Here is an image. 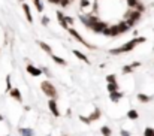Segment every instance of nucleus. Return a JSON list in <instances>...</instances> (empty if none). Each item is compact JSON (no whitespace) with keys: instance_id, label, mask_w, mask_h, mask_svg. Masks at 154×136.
<instances>
[{"instance_id":"f257e3e1","label":"nucleus","mask_w":154,"mask_h":136,"mask_svg":"<svg viewBox=\"0 0 154 136\" xmlns=\"http://www.w3.org/2000/svg\"><path fill=\"white\" fill-rule=\"evenodd\" d=\"M147 40V38H135V39H130L127 44L121 45V46H118V48H114V49H111L109 53L112 54V55H118V54H124V53H130L132 49H135L136 46H138L139 44H144V42Z\"/></svg>"},{"instance_id":"f03ea898","label":"nucleus","mask_w":154,"mask_h":136,"mask_svg":"<svg viewBox=\"0 0 154 136\" xmlns=\"http://www.w3.org/2000/svg\"><path fill=\"white\" fill-rule=\"evenodd\" d=\"M40 90L44 91V94L49 99H55L57 97V90L55 87L51 84V81H42L40 82Z\"/></svg>"},{"instance_id":"7ed1b4c3","label":"nucleus","mask_w":154,"mask_h":136,"mask_svg":"<svg viewBox=\"0 0 154 136\" xmlns=\"http://www.w3.org/2000/svg\"><path fill=\"white\" fill-rule=\"evenodd\" d=\"M102 117V112H100V109L99 108H94L93 109V112L88 115V117H84V115H79V120L84 123V124H90L93 121H97L99 118Z\"/></svg>"},{"instance_id":"20e7f679","label":"nucleus","mask_w":154,"mask_h":136,"mask_svg":"<svg viewBox=\"0 0 154 136\" xmlns=\"http://www.w3.org/2000/svg\"><path fill=\"white\" fill-rule=\"evenodd\" d=\"M67 31H69V35H70L72 38H75V39H76V40H78V42H79V44H82L84 46H87V48H91V49H93V48H94V46H93L91 44H88V42H87V40H84V39H82V36H81V35H79V33H78V31H76V30H75L73 27H69V29H67Z\"/></svg>"},{"instance_id":"39448f33","label":"nucleus","mask_w":154,"mask_h":136,"mask_svg":"<svg viewBox=\"0 0 154 136\" xmlns=\"http://www.w3.org/2000/svg\"><path fill=\"white\" fill-rule=\"evenodd\" d=\"M103 35L108 36V38H115V36H118V35H121L118 24H115V25H108V27L105 29V31H103Z\"/></svg>"},{"instance_id":"423d86ee","label":"nucleus","mask_w":154,"mask_h":136,"mask_svg":"<svg viewBox=\"0 0 154 136\" xmlns=\"http://www.w3.org/2000/svg\"><path fill=\"white\" fill-rule=\"evenodd\" d=\"M25 70H27V73H30L31 76H40L42 73H44V69H40V67H36V66H33L31 63L27 64V67H25Z\"/></svg>"},{"instance_id":"0eeeda50","label":"nucleus","mask_w":154,"mask_h":136,"mask_svg":"<svg viewBox=\"0 0 154 136\" xmlns=\"http://www.w3.org/2000/svg\"><path fill=\"white\" fill-rule=\"evenodd\" d=\"M48 108H49L51 114H53L54 117H60V115H62V114H60V111H58V106H57L55 99H49L48 100Z\"/></svg>"},{"instance_id":"6e6552de","label":"nucleus","mask_w":154,"mask_h":136,"mask_svg":"<svg viewBox=\"0 0 154 136\" xmlns=\"http://www.w3.org/2000/svg\"><path fill=\"white\" fill-rule=\"evenodd\" d=\"M141 16H142V12L141 11H136V9H130L129 12L126 14V18H130V20H133L136 23L141 20Z\"/></svg>"},{"instance_id":"1a4fd4ad","label":"nucleus","mask_w":154,"mask_h":136,"mask_svg":"<svg viewBox=\"0 0 154 136\" xmlns=\"http://www.w3.org/2000/svg\"><path fill=\"white\" fill-rule=\"evenodd\" d=\"M55 15H57V20H58L60 25H62L63 29H66V30L69 29V24H67V23H66V20H64V18H66V15H63V12H62V11H57V12H55Z\"/></svg>"},{"instance_id":"9d476101","label":"nucleus","mask_w":154,"mask_h":136,"mask_svg":"<svg viewBox=\"0 0 154 136\" xmlns=\"http://www.w3.org/2000/svg\"><path fill=\"white\" fill-rule=\"evenodd\" d=\"M141 63L139 62H135V63H130V64H127V66H123V73L127 75V73H132L136 67H139Z\"/></svg>"},{"instance_id":"9b49d317","label":"nucleus","mask_w":154,"mask_h":136,"mask_svg":"<svg viewBox=\"0 0 154 136\" xmlns=\"http://www.w3.org/2000/svg\"><path fill=\"white\" fill-rule=\"evenodd\" d=\"M9 96L12 97V99H15L16 102H20V103H21V102H23V94H21V91L18 90V88H12L11 91H9Z\"/></svg>"},{"instance_id":"f8f14e48","label":"nucleus","mask_w":154,"mask_h":136,"mask_svg":"<svg viewBox=\"0 0 154 136\" xmlns=\"http://www.w3.org/2000/svg\"><path fill=\"white\" fill-rule=\"evenodd\" d=\"M36 44L39 45V48H42V49H44L45 51V53L47 54H49V55H53V48H51L48 44H45V42L44 40H36Z\"/></svg>"},{"instance_id":"ddd939ff","label":"nucleus","mask_w":154,"mask_h":136,"mask_svg":"<svg viewBox=\"0 0 154 136\" xmlns=\"http://www.w3.org/2000/svg\"><path fill=\"white\" fill-rule=\"evenodd\" d=\"M124 94L121 91H112V93H109V99L111 102H114V103H117V102H120V99H121Z\"/></svg>"},{"instance_id":"4468645a","label":"nucleus","mask_w":154,"mask_h":136,"mask_svg":"<svg viewBox=\"0 0 154 136\" xmlns=\"http://www.w3.org/2000/svg\"><path fill=\"white\" fill-rule=\"evenodd\" d=\"M72 53H73V55H75V57H78V58H79V60H81V62H84V63H87V64H90V60H88V58H87V55H84V54L81 53V51H78V49H73V51H72Z\"/></svg>"},{"instance_id":"2eb2a0df","label":"nucleus","mask_w":154,"mask_h":136,"mask_svg":"<svg viewBox=\"0 0 154 136\" xmlns=\"http://www.w3.org/2000/svg\"><path fill=\"white\" fill-rule=\"evenodd\" d=\"M23 11L25 14V18H27L29 23H33V16H31V12H30V8L27 3H23Z\"/></svg>"},{"instance_id":"dca6fc26","label":"nucleus","mask_w":154,"mask_h":136,"mask_svg":"<svg viewBox=\"0 0 154 136\" xmlns=\"http://www.w3.org/2000/svg\"><path fill=\"white\" fill-rule=\"evenodd\" d=\"M21 136H35V130L33 129H29V127H21L18 130Z\"/></svg>"},{"instance_id":"f3484780","label":"nucleus","mask_w":154,"mask_h":136,"mask_svg":"<svg viewBox=\"0 0 154 136\" xmlns=\"http://www.w3.org/2000/svg\"><path fill=\"white\" fill-rule=\"evenodd\" d=\"M136 97H138V100L141 102V103H148V102H151V100H153V97H151V96L144 94V93H139V94L136 96Z\"/></svg>"},{"instance_id":"a211bd4d","label":"nucleus","mask_w":154,"mask_h":136,"mask_svg":"<svg viewBox=\"0 0 154 136\" xmlns=\"http://www.w3.org/2000/svg\"><path fill=\"white\" fill-rule=\"evenodd\" d=\"M138 117H139V114L136 109H129V111H127V118H129V120L135 121V120H138Z\"/></svg>"},{"instance_id":"6ab92c4d","label":"nucleus","mask_w":154,"mask_h":136,"mask_svg":"<svg viewBox=\"0 0 154 136\" xmlns=\"http://www.w3.org/2000/svg\"><path fill=\"white\" fill-rule=\"evenodd\" d=\"M91 3H94V2H90V0H81V11L87 9V14H90L88 9H90V5H91Z\"/></svg>"},{"instance_id":"aec40b11","label":"nucleus","mask_w":154,"mask_h":136,"mask_svg":"<svg viewBox=\"0 0 154 136\" xmlns=\"http://www.w3.org/2000/svg\"><path fill=\"white\" fill-rule=\"evenodd\" d=\"M51 58H53V60L57 63V64H60V66H66L67 63H66V60H64V58H62V57H58V55H51Z\"/></svg>"},{"instance_id":"412c9836","label":"nucleus","mask_w":154,"mask_h":136,"mask_svg":"<svg viewBox=\"0 0 154 136\" xmlns=\"http://www.w3.org/2000/svg\"><path fill=\"white\" fill-rule=\"evenodd\" d=\"M100 133L103 135V136H112V129H111L109 126H103L100 129Z\"/></svg>"},{"instance_id":"4be33fe9","label":"nucleus","mask_w":154,"mask_h":136,"mask_svg":"<svg viewBox=\"0 0 154 136\" xmlns=\"http://www.w3.org/2000/svg\"><path fill=\"white\" fill-rule=\"evenodd\" d=\"M139 5H141L139 0H127V6H129L130 9H138Z\"/></svg>"},{"instance_id":"5701e85b","label":"nucleus","mask_w":154,"mask_h":136,"mask_svg":"<svg viewBox=\"0 0 154 136\" xmlns=\"http://www.w3.org/2000/svg\"><path fill=\"white\" fill-rule=\"evenodd\" d=\"M106 88H108V91H109V93H112V91H118V84H117V82H111V84H108V85H106Z\"/></svg>"},{"instance_id":"b1692460","label":"nucleus","mask_w":154,"mask_h":136,"mask_svg":"<svg viewBox=\"0 0 154 136\" xmlns=\"http://www.w3.org/2000/svg\"><path fill=\"white\" fill-rule=\"evenodd\" d=\"M33 5L36 6V9H38L39 12H44V3H42L40 0H33Z\"/></svg>"},{"instance_id":"393cba45","label":"nucleus","mask_w":154,"mask_h":136,"mask_svg":"<svg viewBox=\"0 0 154 136\" xmlns=\"http://www.w3.org/2000/svg\"><path fill=\"white\" fill-rule=\"evenodd\" d=\"M144 136H154V129L153 127H147L144 130Z\"/></svg>"},{"instance_id":"a878e982","label":"nucleus","mask_w":154,"mask_h":136,"mask_svg":"<svg viewBox=\"0 0 154 136\" xmlns=\"http://www.w3.org/2000/svg\"><path fill=\"white\" fill-rule=\"evenodd\" d=\"M14 87H12V84H11V75H8L6 76V90L8 91H11Z\"/></svg>"},{"instance_id":"bb28decb","label":"nucleus","mask_w":154,"mask_h":136,"mask_svg":"<svg viewBox=\"0 0 154 136\" xmlns=\"http://www.w3.org/2000/svg\"><path fill=\"white\" fill-rule=\"evenodd\" d=\"M106 82H108V84H111V82H117V76L112 75V73H111V75H106Z\"/></svg>"},{"instance_id":"cd10ccee","label":"nucleus","mask_w":154,"mask_h":136,"mask_svg":"<svg viewBox=\"0 0 154 136\" xmlns=\"http://www.w3.org/2000/svg\"><path fill=\"white\" fill-rule=\"evenodd\" d=\"M70 2H72V0H62V2H60V5H62L63 8H67V6L70 5Z\"/></svg>"},{"instance_id":"c85d7f7f","label":"nucleus","mask_w":154,"mask_h":136,"mask_svg":"<svg viewBox=\"0 0 154 136\" xmlns=\"http://www.w3.org/2000/svg\"><path fill=\"white\" fill-rule=\"evenodd\" d=\"M64 20H66V23H67V24H69V25H73V23H75V20L72 18V16H66V18H64Z\"/></svg>"},{"instance_id":"c756f323","label":"nucleus","mask_w":154,"mask_h":136,"mask_svg":"<svg viewBox=\"0 0 154 136\" xmlns=\"http://www.w3.org/2000/svg\"><path fill=\"white\" fill-rule=\"evenodd\" d=\"M42 24H44V25L49 24V18H48V16H42Z\"/></svg>"},{"instance_id":"7c9ffc66","label":"nucleus","mask_w":154,"mask_h":136,"mask_svg":"<svg viewBox=\"0 0 154 136\" xmlns=\"http://www.w3.org/2000/svg\"><path fill=\"white\" fill-rule=\"evenodd\" d=\"M49 3H54V5H60V2H62V0H48Z\"/></svg>"},{"instance_id":"2f4dec72","label":"nucleus","mask_w":154,"mask_h":136,"mask_svg":"<svg viewBox=\"0 0 154 136\" xmlns=\"http://www.w3.org/2000/svg\"><path fill=\"white\" fill-rule=\"evenodd\" d=\"M121 136H130V133L127 130H121Z\"/></svg>"},{"instance_id":"473e14b6","label":"nucleus","mask_w":154,"mask_h":136,"mask_svg":"<svg viewBox=\"0 0 154 136\" xmlns=\"http://www.w3.org/2000/svg\"><path fill=\"white\" fill-rule=\"evenodd\" d=\"M44 72H45V75H48V76H51V73H49V70L47 69V67H45V69H44Z\"/></svg>"},{"instance_id":"72a5a7b5","label":"nucleus","mask_w":154,"mask_h":136,"mask_svg":"<svg viewBox=\"0 0 154 136\" xmlns=\"http://www.w3.org/2000/svg\"><path fill=\"white\" fill-rule=\"evenodd\" d=\"M0 121H3V115L2 114H0Z\"/></svg>"},{"instance_id":"f704fd0d","label":"nucleus","mask_w":154,"mask_h":136,"mask_svg":"<svg viewBox=\"0 0 154 136\" xmlns=\"http://www.w3.org/2000/svg\"><path fill=\"white\" fill-rule=\"evenodd\" d=\"M5 136H9V135H5Z\"/></svg>"},{"instance_id":"c9c22d12","label":"nucleus","mask_w":154,"mask_h":136,"mask_svg":"<svg viewBox=\"0 0 154 136\" xmlns=\"http://www.w3.org/2000/svg\"><path fill=\"white\" fill-rule=\"evenodd\" d=\"M63 136H67V135H63Z\"/></svg>"},{"instance_id":"e433bc0d","label":"nucleus","mask_w":154,"mask_h":136,"mask_svg":"<svg viewBox=\"0 0 154 136\" xmlns=\"http://www.w3.org/2000/svg\"><path fill=\"white\" fill-rule=\"evenodd\" d=\"M72 2H73V0H72Z\"/></svg>"}]
</instances>
